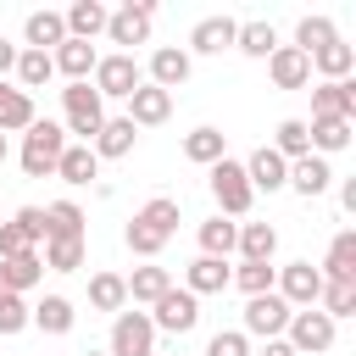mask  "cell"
<instances>
[{"label": "cell", "instance_id": "1", "mask_svg": "<svg viewBox=\"0 0 356 356\" xmlns=\"http://www.w3.org/2000/svg\"><path fill=\"white\" fill-rule=\"evenodd\" d=\"M61 150H67V128L61 122H33L28 134H22V172L28 178H50L56 172V161H61Z\"/></svg>", "mask_w": 356, "mask_h": 356}, {"label": "cell", "instance_id": "2", "mask_svg": "<svg viewBox=\"0 0 356 356\" xmlns=\"http://www.w3.org/2000/svg\"><path fill=\"white\" fill-rule=\"evenodd\" d=\"M61 128L67 134H78V145H89L95 134H100V122H106V100L89 89V83H67L61 89Z\"/></svg>", "mask_w": 356, "mask_h": 356}, {"label": "cell", "instance_id": "3", "mask_svg": "<svg viewBox=\"0 0 356 356\" xmlns=\"http://www.w3.org/2000/svg\"><path fill=\"white\" fill-rule=\"evenodd\" d=\"M89 78H95L89 89H95L100 100H128V95H134L139 83H145V67H139L134 56H122V50H117V56H100Z\"/></svg>", "mask_w": 356, "mask_h": 356}, {"label": "cell", "instance_id": "4", "mask_svg": "<svg viewBox=\"0 0 356 356\" xmlns=\"http://www.w3.org/2000/svg\"><path fill=\"white\" fill-rule=\"evenodd\" d=\"M211 195H217V217H245L250 211V184H245V161H234V156H222L217 167H211Z\"/></svg>", "mask_w": 356, "mask_h": 356}, {"label": "cell", "instance_id": "5", "mask_svg": "<svg viewBox=\"0 0 356 356\" xmlns=\"http://www.w3.org/2000/svg\"><path fill=\"white\" fill-rule=\"evenodd\" d=\"M150 22H156V0H128L122 11L106 17V39L122 44V56H134V44L150 39Z\"/></svg>", "mask_w": 356, "mask_h": 356}, {"label": "cell", "instance_id": "6", "mask_svg": "<svg viewBox=\"0 0 356 356\" xmlns=\"http://www.w3.org/2000/svg\"><path fill=\"white\" fill-rule=\"evenodd\" d=\"M273 295H278L289 312H306V306H317V295H323V273H317L312 261H289V267H278Z\"/></svg>", "mask_w": 356, "mask_h": 356}, {"label": "cell", "instance_id": "7", "mask_svg": "<svg viewBox=\"0 0 356 356\" xmlns=\"http://www.w3.org/2000/svg\"><path fill=\"white\" fill-rule=\"evenodd\" d=\"M284 339H289V350H295V356H323V350L334 345V323H328L317 306H306V312H289Z\"/></svg>", "mask_w": 356, "mask_h": 356}, {"label": "cell", "instance_id": "8", "mask_svg": "<svg viewBox=\"0 0 356 356\" xmlns=\"http://www.w3.org/2000/svg\"><path fill=\"white\" fill-rule=\"evenodd\" d=\"M106 356H156V328H150V312H117Z\"/></svg>", "mask_w": 356, "mask_h": 356}, {"label": "cell", "instance_id": "9", "mask_svg": "<svg viewBox=\"0 0 356 356\" xmlns=\"http://www.w3.org/2000/svg\"><path fill=\"white\" fill-rule=\"evenodd\" d=\"M284 328H289V306L278 295H250L245 300V323H239L245 339H284Z\"/></svg>", "mask_w": 356, "mask_h": 356}, {"label": "cell", "instance_id": "10", "mask_svg": "<svg viewBox=\"0 0 356 356\" xmlns=\"http://www.w3.org/2000/svg\"><path fill=\"white\" fill-rule=\"evenodd\" d=\"M200 323V300L189 295V289H167L156 306H150V328H161V334H189Z\"/></svg>", "mask_w": 356, "mask_h": 356}, {"label": "cell", "instance_id": "11", "mask_svg": "<svg viewBox=\"0 0 356 356\" xmlns=\"http://www.w3.org/2000/svg\"><path fill=\"white\" fill-rule=\"evenodd\" d=\"M245 184H250V195H256V189L273 195V189L289 184V161H284L273 145H261V150H250V161H245Z\"/></svg>", "mask_w": 356, "mask_h": 356}, {"label": "cell", "instance_id": "12", "mask_svg": "<svg viewBox=\"0 0 356 356\" xmlns=\"http://www.w3.org/2000/svg\"><path fill=\"white\" fill-rule=\"evenodd\" d=\"M95 61H100V50H95V44H83V39H67V44H56V50H50V67H56L67 83H89Z\"/></svg>", "mask_w": 356, "mask_h": 356}, {"label": "cell", "instance_id": "13", "mask_svg": "<svg viewBox=\"0 0 356 356\" xmlns=\"http://www.w3.org/2000/svg\"><path fill=\"white\" fill-rule=\"evenodd\" d=\"M167 117H172V95H167V89L139 83V89L128 95V122H134V128H156V122H167Z\"/></svg>", "mask_w": 356, "mask_h": 356}, {"label": "cell", "instance_id": "14", "mask_svg": "<svg viewBox=\"0 0 356 356\" xmlns=\"http://www.w3.org/2000/svg\"><path fill=\"white\" fill-rule=\"evenodd\" d=\"M234 33H239L234 17H200L195 33H189V50L195 56H222V50H234Z\"/></svg>", "mask_w": 356, "mask_h": 356}, {"label": "cell", "instance_id": "15", "mask_svg": "<svg viewBox=\"0 0 356 356\" xmlns=\"http://www.w3.org/2000/svg\"><path fill=\"white\" fill-rule=\"evenodd\" d=\"M228 278H234V267H228V261H217V256H195V261H189V273H184V289L200 300V295H222V289H228Z\"/></svg>", "mask_w": 356, "mask_h": 356}, {"label": "cell", "instance_id": "16", "mask_svg": "<svg viewBox=\"0 0 356 356\" xmlns=\"http://www.w3.org/2000/svg\"><path fill=\"white\" fill-rule=\"evenodd\" d=\"M150 83L156 89H178V83H189V50H178V44H161V50H150Z\"/></svg>", "mask_w": 356, "mask_h": 356}, {"label": "cell", "instance_id": "17", "mask_svg": "<svg viewBox=\"0 0 356 356\" xmlns=\"http://www.w3.org/2000/svg\"><path fill=\"white\" fill-rule=\"evenodd\" d=\"M267 72H273L278 89H306V83H312V61H306L295 44H278V50L267 56Z\"/></svg>", "mask_w": 356, "mask_h": 356}, {"label": "cell", "instance_id": "18", "mask_svg": "<svg viewBox=\"0 0 356 356\" xmlns=\"http://www.w3.org/2000/svg\"><path fill=\"white\" fill-rule=\"evenodd\" d=\"M134 139H139V128H134L128 117H106V122H100V134L89 139V150H95L100 161H117V156H128V150H134Z\"/></svg>", "mask_w": 356, "mask_h": 356}, {"label": "cell", "instance_id": "19", "mask_svg": "<svg viewBox=\"0 0 356 356\" xmlns=\"http://www.w3.org/2000/svg\"><path fill=\"white\" fill-rule=\"evenodd\" d=\"M106 17H111V11H106L100 0H72V6L61 11V22H67V39H83V44H89L95 33H106Z\"/></svg>", "mask_w": 356, "mask_h": 356}, {"label": "cell", "instance_id": "20", "mask_svg": "<svg viewBox=\"0 0 356 356\" xmlns=\"http://www.w3.org/2000/svg\"><path fill=\"white\" fill-rule=\"evenodd\" d=\"M22 39H28V50H56V44H67V22H61V11H28V22H22Z\"/></svg>", "mask_w": 356, "mask_h": 356}, {"label": "cell", "instance_id": "21", "mask_svg": "<svg viewBox=\"0 0 356 356\" xmlns=\"http://www.w3.org/2000/svg\"><path fill=\"white\" fill-rule=\"evenodd\" d=\"M312 117H350L356 122V83H317L312 89Z\"/></svg>", "mask_w": 356, "mask_h": 356}, {"label": "cell", "instance_id": "22", "mask_svg": "<svg viewBox=\"0 0 356 356\" xmlns=\"http://www.w3.org/2000/svg\"><path fill=\"white\" fill-rule=\"evenodd\" d=\"M350 134H356V122H350V117H312V122H306V139H312V150H317V156L345 150V145H350Z\"/></svg>", "mask_w": 356, "mask_h": 356}, {"label": "cell", "instance_id": "23", "mask_svg": "<svg viewBox=\"0 0 356 356\" xmlns=\"http://www.w3.org/2000/svg\"><path fill=\"white\" fill-rule=\"evenodd\" d=\"M328 184H334V172H328V161H323V156H300V161H289V184H284V189H295V195L317 200Z\"/></svg>", "mask_w": 356, "mask_h": 356}, {"label": "cell", "instance_id": "24", "mask_svg": "<svg viewBox=\"0 0 356 356\" xmlns=\"http://www.w3.org/2000/svg\"><path fill=\"white\" fill-rule=\"evenodd\" d=\"M33 122H39V111H33V95H22V89L0 83V134H28Z\"/></svg>", "mask_w": 356, "mask_h": 356}, {"label": "cell", "instance_id": "25", "mask_svg": "<svg viewBox=\"0 0 356 356\" xmlns=\"http://www.w3.org/2000/svg\"><path fill=\"white\" fill-rule=\"evenodd\" d=\"M234 250H239V261H273V250H278V228H273V222H239Z\"/></svg>", "mask_w": 356, "mask_h": 356}, {"label": "cell", "instance_id": "26", "mask_svg": "<svg viewBox=\"0 0 356 356\" xmlns=\"http://www.w3.org/2000/svg\"><path fill=\"white\" fill-rule=\"evenodd\" d=\"M317 273H323V278H334V284H356V228L334 234V245H328V261H323Z\"/></svg>", "mask_w": 356, "mask_h": 356}, {"label": "cell", "instance_id": "27", "mask_svg": "<svg viewBox=\"0 0 356 356\" xmlns=\"http://www.w3.org/2000/svg\"><path fill=\"white\" fill-rule=\"evenodd\" d=\"M28 323H33V328H44V334H72L78 312H72V300H67V295H44L39 306H28Z\"/></svg>", "mask_w": 356, "mask_h": 356}, {"label": "cell", "instance_id": "28", "mask_svg": "<svg viewBox=\"0 0 356 356\" xmlns=\"http://www.w3.org/2000/svg\"><path fill=\"white\" fill-rule=\"evenodd\" d=\"M306 61H312V72H323V83H345L350 67H356V50L334 39V44H323V50H312Z\"/></svg>", "mask_w": 356, "mask_h": 356}, {"label": "cell", "instance_id": "29", "mask_svg": "<svg viewBox=\"0 0 356 356\" xmlns=\"http://www.w3.org/2000/svg\"><path fill=\"white\" fill-rule=\"evenodd\" d=\"M184 156L195 167H217L228 156V134L222 128H195V134H184Z\"/></svg>", "mask_w": 356, "mask_h": 356}, {"label": "cell", "instance_id": "30", "mask_svg": "<svg viewBox=\"0 0 356 356\" xmlns=\"http://www.w3.org/2000/svg\"><path fill=\"white\" fill-rule=\"evenodd\" d=\"M56 178H61V184H95V178H100V156H95L89 145H67L61 161H56Z\"/></svg>", "mask_w": 356, "mask_h": 356}, {"label": "cell", "instance_id": "31", "mask_svg": "<svg viewBox=\"0 0 356 356\" xmlns=\"http://www.w3.org/2000/svg\"><path fill=\"white\" fill-rule=\"evenodd\" d=\"M44 239H83V206L78 200H50L44 206Z\"/></svg>", "mask_w": 356, "mask_h": 356}, {"label": "cell", "instance_id": "32", "mask_svg": "<svg viewBox=\"0 0 356 356\" xmlns=\"http://www.w3.org/2000/svg\"><path fill=\"white\" fill-rule=\"evenodd\" d=\"M44 278V261H39V250H28V256H11V261H0V284H6V295H28L33 284Z\"/></svg>", "mask_w": 356, "mask_h": 356}, {"label": "cell", "instance_id": "33", "mask_svg": "<svg viewBox=\"0 0 356 356\" xmlns=\"http://www.w3.org/2000/svg\"><path fill=\"white\" fill-rule=\"evenodd\" d=\"M122 284H128V300L134 306H156L172 289V273L167 267H134V278H122Z\"/></svg>", "mask_w": 356, "mask_h": 356}, {"label": "cell", "instance_id": "34", "mask_svg": "<svg viewBox=\"0 0 356 356\" xmlns=\"http://www.w3.org/2000/svg\"><path fill=\"white\" fill-rule=\"evenodd\" d=\"M134 222L150 228V234H161V239H172V234H178V200H172V195H156V200H145V206L134 211Z\"/></svg>", "mask_w": 356, "mask_h": 356}, {"label": "cell", "instance_id": "35", "mask_svg": "<svg viewBox=\"0 0 356 356\" xmlns=\"http://www.w3.org/2000/svg\"><path fill=\"white\" fill-rule=\"evenodd\" d=\"M234 239H239V222H228V217H206L200 222V256L228 261L234 256Z\"/></svg>", "mask_w": 356, "mask_h": 356}, {"label": "cell", "instance_id": "36", "mask_svg": "<svg viewBox=\"0 0 356 356\" xmlns=\"http://www.w3.org/2000/svg\"><path fill=\"white\" fill-rule=\"evenodd\" d=\"M11 72H17V89H22V95H28V89H44V83L56 78V67H50L44 50H17V67H11Z\"/></svg>", "mask_w": 356, "mask_h": 356}, {"label": "cell", "instance_id": "37", "mask_svg": "<svg viewBox=\"0 0 356 356\" xmlns=\"http://www.w3.org/2000/svg\"><path fill=\"white\" fill-rule=\"evenodd\" d=\"M89 306H95V312H122V306H128L122 273H95V278H89Z\"/></svg>", "mask_w": 356, "mask_h": 356}, {"label": "cell", "instance_id": "38", "mask_svg": "<svg viewBox=\"0 0 356 356\" xmlns=\"http://www.w3.org/2000/svg\"><path fill=\"white\" fill-rule=\"evenodd\" d=\"M234 50H245V56L267 61V56L278 50V33H273V22H239V33H234Z\"/></svg>", "mask_w": 356, "mask_h": 356}, {"label": "cell", "instance_id": "39", "mask_svg": "<svg viewBox=\"0 0 356 356\" xmlns=\"http://www.w3.org/2000/svg\"><path fill=\"white\" fill-rule=\"evenodd\" d=\"M273 150H278L284 161H300V156H312V139H306V117H284V122H278V134H273Z\"/></svg>", "mask_w": 356, "mask_h": 356}, {"label": "cell", "instance_id": "40", "mask_svg": "<svg viewBox=\"0 0 356 356\" xmlns=\"http://www.w3.org/2000/svg\"><path fill=\"white\" fill-rule=\"evenodd\" d=\"M83 256H89V245H83V239H44V256H39V261H44L50 273H78V267H83Z\"/></svg>", "mask_w": 356, "mask_h": 356}, {"label": "cell", "instance_id": "41", "mask_svg": "<svg viewBox=\"0 0 356 356\" xmlns=\"http://www.w3.org/2000/svg\"><path fill=\"white\" fill-rule=\"evenodd\" d=\"M228 284H239V289H245V300H250V295H273V284H278V267H273V261H239Z\"/></svg>", "mask_w": 356, "mask_h": 356}, {"label": "cell", "instance_id": "42", "mask_svg": "<svg viewBox=\"0 0 356 356\" xmlns=\"http://www.w3.org/2000/svg\"><path fill=\"white\" fill-rule=\"evenodd\" d=\"M339 33H334V22L328 17H300V28H295V50L300 56H312V50H323V44H334Z\"/></svg>", "mask_w": 356, "mask_h": 356}, {"label": "cell", "instance_id": "43", "mask_svg": "<svg viewBox=\"0 0 356 356\" xmlns=\"http://www.w3.org/2000/svg\"><path fill=\"white\" fill-rule=\"evenodd\" d=\"M28 328V300L22 295H0V334H22Z\"/></svg>", "mask_w": 356, "mask_h": 356}, {"label": "cell", "instance_id": "44", "mask_svg": "<svg viewBox=\"0 0 356 356\" xmlns=\"http://www.w3.org/2000/svg\"><path fill=\"white\" fill-rule=\"evenodd\" d=\"M206 356H250V339L239 328H222V334L206 339Z\"/></svg>", "mask_w": 356, "mask_h": 356}, {"label": "cell", "instance_id": "45", "mask_svg": "<svg viewBox=\"0 0 356 356\" xmlns=\"http://www.w3.org/2000/svg\"><path fill=\"white\" fill-rule=\"evenodd\" d=\"M122 239H128V250H134V256H161V245H167L161 234H150V228H139V222H128V228H122Z\"/></svg>", "mask_w": 356, "mask_h": 356}, {"label": "cell", "instance_id": "46", "mask_svg": "<svg viewBox=\"0 0 356 356\" xmlns=\"http://www.w3.org/2000/svg\"><path fill=\"white\" fill-rule=\"evenodd\" d=\"M33 250V239L17 228V222H0V261H11V256H28Z\"/></svg>", "mask_w": 356, "mask_h": 356}, {"label": "cell", "instance_id": "47", "mask_svg": "<svg viewBox=\"0 0 356 356\" xmlns=\"http://www.w3.org/2000/svg\"><path fill=\"white\" fill-rule=\"evenodd\" d=\"M11 222H17V228H22V234H28V239H33V245H39V239H44V206H22V211H17V217H11Z\"/></svg>", "mask_w": 356, "mask_h": 356}, {"label": "cell", "instance_id": "48", "mask_svg": "<svg viewBox=\"0 0 356 356\" xmlns=\"http://www.w3.org/2000/svg\"><path fill=\"white\" fill-rule=\"evenodd\" d=\"M256 356H295V350H289V339H261Z\"/></svg>", "mask_w": 356, "mask_h": 356}, {"label": "cell", "instance_id": "49", "mask_svg": "<svg viewBox=\"0 0 356 356\" xmlns=\"http://www.w3.org/2000/svg\"><path fill=\"white\" fill-rule=\"evenodd\" d=\"M11 67H17V44H6V39H0V78H6Z\"/></svg>", "mask_w": 356, "mask_h": 356}, {"label": "cell", "instance_id": "50", "mask_svg": "<svg viewBox=\"0 0 356 356\" xmlns=\"http://www.w3.org/2000/svg\"><path fill=\"white\" fill-rule=\"evenodd\" d=\"M6 156H11V150H6V134H0V167H6Z\"/></svg>", "mask_w": 356, "mask_h": 356}, {"label": "cell", "instance_id": "51", "mask_svg": "<svg viewBox=\"0 0 356 356\" xmlns=\"http://www.w3.org/2000/svg\"><path fill=\"white\" fill-rule=\"evenodd\" d=\"M83 356H106V350H83Z\"/></svg>", "mask_w": 356, "mask_h": 356}]
</instances>
